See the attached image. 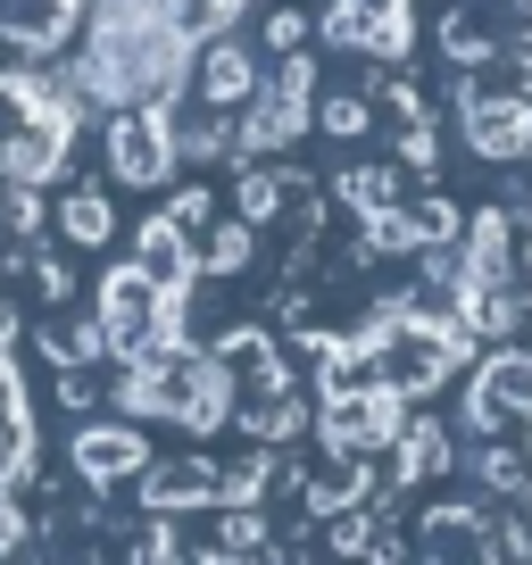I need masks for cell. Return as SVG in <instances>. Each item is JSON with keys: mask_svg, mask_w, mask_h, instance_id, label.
Wrapping results in <instances>:
<instances>
[{"mask_svg": "<svg viewBox=\"0 0 532 565\" xmlns=\"http://www.w3.org/2000/svg\"><path fill=\"white\" fill-rule=\"evenodd\" d=\"M400 424H408V391L391 383V374H374V383H358V391H324V407H317L324 449H350V458L391 449Z\"/></svg>", "mask_w": 532, "mask_h": 565, "instance_id": "6da1fadb", "label": "cell"}, {"mask_svg": "<svg viewBox=\"0 0 532 565\" xmlns=\"http://www.w3.org/2000/svg\"><path fill=\"white\" fill-rule=\"evenodd\" d=\"M108 175L134 183V192H150V183H167L183 167L175 150V108H108Z\"/></svg>", "mask_w": 532, "mask_h": 565, "instance_id": "7a4b0ae2", "label": "cell"}, {"mask_svg": "<svg viewBox=\"0 0 532 565\" xmlns=\"http://www.w3.org/2000/svg\"><path fill=\"white\" fill-rule=\"evenodd\" d=\"M466 424L475 433H499V424H532V350H499V358H482V374H475V391H466Z\"/></svg>", "mask_w": 532, "mask_h": 565, "instance_id": "3957f363", "label": "cell"}, {"mask_svg": "<svg viewBox=\"0 0 532 565\" xmlns=\"http://www.w3.org/2000/svg\"><path fill=\"white\" fill-rule=\"evenodd\" d=\"M258 84H266V75H258V51H249L242 34H209V42H200V58H192V92H200V108L233 117V108H242Z\"/></svg>", "mask_w": 532, "mask_h": 565, "instance_id": "277c9868", "label": "cell"}, {"mask_svg": "<svg viewBox=\"0 0 532 565\" xmlns=\"http://www.w3.org/2000/svg\"><path fill=\"white\" fill-rule=\"evenodd\" d=\"M466 134H475L482 159H524L532 150V92H508V100H491V84H466Z\"/></svg>", "mask_w": 532, "mask_h": 565, "instance_id": "5b68a950", "label": "cell"}, {"mask_svg": "<svg viewBox=\"0 0 532 565\" xmlns=\"http://www.w3.org/2000/svg\"><path fill=\"white\" fill-rule=\"evenodd\" d=\"M142 466H150V441L134 433V424H84V433H75V475H84L92 491L142 482Z\"/></svg>", "mask_w": 532, "mask_h": 565, "instance_id": "8992f818", "label": "cell"}, {"mask_svg": "<svg viewBox=\"0 0 532 565\" xmlns=\"http://www.w3.org/2000/svg\"><path fill=\"white\" fill-rule=\"evenodd\" d=\"M142 499L150 508H167V515H183V508H209V499H225V466L216 458H150L142 466Z\"/></svg>", "mask_w": 532, "mask_h": 565, "instance_id": "52a82bcc", "label": "cell"}, {"mask_svg": "<svg viewBox=\"0 0 532 565\" xmlns=\"http://www.w3.org/2000/svg\"><path fill=\"white\" fill-rule=\"evenodd\" d=\"M449 466H458V441H449L441 424L408 416V424H400V441H391L383 482H425V475H449Z\"/></svg>", "mask_w": 532, "mask_h": 565, "instance_id": "ba28073f", "label": "cell"}, {"mask_svg": "<svg viewBox=\"0 0 532 565\" xmlns=\"http://www.w3.org/2000/svg\"><path fill=\"white\" fill-rule=\"evenodd\" d=\"M458 266H466V282H508L515 275V233H508V216H499V209H482L475 225H466Z\"/></svg>", "mask_w": 532, "mask_h": 565, "instance_id": "9c48e42d", "label": "cell"}, {"mask_svg": "<svg viewBox=\"0 0 532 565\" xmlns=\"http://www.w3.org/2000/svg\"><path fill=\"white\" fill-rule=\"evenodd\" d=\"M134 258H142L159 282H192V275H200V249H192V233H183L175 216H150L142 242H134Z\"/></svg>", "mask_w": 532, "mask_h": 565, "instance_id": "30bf717a", "label": "cell"}, {"mask_svg": "<svg viewBox=\"0 0 532 565\" xmlns=\"http://www.w3.org/2000/svg\"><path fill=\"white\" fill-rule=\"evenodd\" d=\"M284 200H300V183L275 175V167H242V175H233V216H249V225L284 216Z\"/></svg>", "mask_w": 532, "mask_h": 565, "instance_id": "8fae6325", "label": "cell"}, {"mask_svg": "<svg viewBox=\"0 0 532 565\" xmlns=\"http://www.w3.org/2000/svg\"><path fill=\"white\" fill-rule=\"evenodd\" d=\"M308 508H317V515H333V508H350V499H366V466H358L350 458V449H333V458H324L317 466V475H308Z\"/></svg>", "mask_w": 532, "mask_h": 565, "instance_id": "7c38bea8", "label": "cell"}, {"mask_svg": "<svg viewBox=\"0 0 532 565\" xmlns=\"http://www.w3.org/2000/svg\"><path fill=\"white\" fill-rule=\"evenodd\" d=\"M58 233H67L75 249H108V233H117V209H108V200L84 183V192L58 200Z\"/></svg>", "mask_w": 532, "mask_h": 565, "instance_id": "4fadbf2b", "label": "cell"}, {"mask_svg": "<svg viewBox=\"0 0 532 565\" xmlns=\"http://www.w3.org/2000/svg\"><path fill=\"white\" fill-rule=\"evenodd\" d=\"M266 548H275L266 541V515L249 508V499H233L225 524H216V557H266Z\"/></svg>", "mask_w": 532, "mask_h": 565, "instance_id": "5bb4252c", "label": "cell"}, {"mask_svg": "<svg viewBox=\"0 0 532 565\" xmlns=\"http://www.w3.org/2000/svg\"><path fill=\"white\" fill-rule=\"evenodd\" d=\"M242 266H249V216L209 225V242H200V275H242Z\"/></svg>", "mask_w": 532, "mask_h": 565, "instance_id": "9a60e30c", "label": "cell"}, {"mask_svg": "<svg viewBox=\"0 0 532 565\" xmlns=\"http://www.w3.org/2000/svg\"><path fill=\"white\" fill-rule=\"evenodd\" d=\"M482 524H491L482 508H425V524H416V532H425V548H482L475 541Z\"/></svg>", "mask_w": 532, "mask_h": 565, "instance_id": "2e32d148", "label": "cell"}, {"mask_svg": "<svg viewBox=\"0 0 532 565\" xmlns=\"http://www.w3.org/2000/svg\"><path fill=\"white\" fill-rule=\"evenodd\" d=\"M341 200H350L358 216H374V209L400 200V175H391V167H350V175H341Z\"/></svg>", "mask_w": 532, "mask_h": 565, "instance_id": "e0dca14e", "label": "cell"}, {"mask_svg": "<svg viewBox=\"0 0 532 565\" xmlns=\"http://www.w3.org/2000/svg\"><path fill=\"white\" fill-rule=\"evenodd\" d=\"M317 125H324L333 141H358V134L374 125V100H366V92H333V100H317Z\"/></svg>", "mask_w": 532, "mask_h": 565, "instance_id": "ac0fdd59", "label": "cell"}, {"mask_svg": "<svg viewBox=\"0 0 532 565\" xmlns=\"http://www.w3.org/2000/svg\"><path fill=\"white\" fill-rule=\"evenodd\" d=\"M266 491H275V449H249L242 466H225V499H249V508H258Z\"/></svg>", "mask_w": 532, "mask_h": 565, "instance_id": "d6986e66", "label": "cell"}, {"mask_svg": "<svg viewBox=\"0 0 532 565\" xmlns=\"http://www.w3.org/2000/svg\"><path fill=\"white\" fill-rule=\"evenodd\" d=\"M167 216H175L183 233H209L216 225V192H209V183H183V192L167 200Z\"/></svg>", "mask_w": 532, "mask_h": 565, "instance_id": "ffe728a7", "label": "cell"}, {"mask_svg": "<svg viewBox=\"0 0 532 565\" xmlns=\"http://www.w3.org/2000/svg\"><path fill=\"white\" fill-rule=\"evenodd\" d=\"M25 508H18V482H0V557H9V548H25Z\"/></svg>", "mask_w": 532, "mask_h": 565, "instance_id": "44dd1931", "label": "cell"}, {"mask_svg": "<svg viewBox=\"0 0 532 565\" xmlns=\"http://www.w3.org/2000/svg\"><path fill=\"white\" fill-rule=\"evenodd\" d=\"M266 51H275V58H284V51H308V18L275 9V18H266Z\"/></svg>", "mask_w": 532, "mask_h": 565, "instance_id": "7402d4cb", "label": "cell"}, {"mask_svg": "<svg viewBox=\"0 0 532 565\" xmlns=\"http://www.w3.org/2000/svg\"><path fill=\"white\" fill-rule=\"evenodd\" d=\"M34 282H42V300H67V258H51V249H42V258H34Z\"/></svg>", "mask_w": 532, "mask_h": 565, "instance_id": "603a6c76", "label": "cell"}, {"mask_svg": "<svg viewBox=\"0 0 532 565\" xmlns=\"http://www.w3.org/2000/svg\"><path fill=\"white\" fill-rule=\"evenodd\" d=\"M0 391H9V317H0Z\"/></svg>", "mask_w": 532, "mask_h": 565, "instance_id": "cb8c5ba5", "label": "cell"}, {"mask_svg": "<svg viewBox=\"0 0 532 565\" xmlns=\"http://www.w3.org/2000/svg\"><path fill=\"white\" fill-rule=\"evenodd\" d=\"M515 508H524V515H532V475H524V499H515Z\"/></svg>", "mask_w": 532, "mask_h": 565, "instance_id": "d4e9b609", "label": "cell"}, {"mask_svg": "<svg viewBox=\"0 0 532 565\" xmlns=\"http://www.w3.org/2000/svg\"><path fill=\"white\" fill-rule=\"evenodd\" d=\"M524 291H532V249H524Z\"/></svg>", "mask_w": 532, "mask_h": 565, "instance_id": "484cf974", "label": "cell"}]
</instances>
